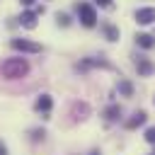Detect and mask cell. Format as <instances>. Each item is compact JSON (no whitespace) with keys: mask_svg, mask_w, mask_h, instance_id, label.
I'll return each instance as SVG.
<instances>
[{"mask_svg":"<svg viewBox=\"0 0 155 155\" xmlns=\"http://www.w3.org/2000/svg\"><path fill=\"white\" fill-rule=\"evenodd\" d=\"M0 70H2V75L7 80H17V78H24L29 73V63L24 58H7Z\"/></svg>","mask_w":155,"mask_h":155,"instance_id":"cell-1","label":"cell"},{"mask_svg":"<svg viewBox=\"0 0 155 155\" xmlns=\"http://www.w3.org/2000/svg\"><path fill=\"white\" fill-rule=\"evenodd\" d=\"M78 17H80L82 27H94L97 24V12L90 2H78Z\"/></svg>","mask_w":155,"mask_h":155,"instance_id":"cell-2","label":"cell"},{"mask_svg":"<svg viewBox=\"0 0 155 155\" xmlns=\"http://www.w3.org/2000/svg\"><path fill=\"white\" fill-rule=\"evenodd\" d=\"M10 46H12L15 51H24V53H39V51H41V44L29 41V39H12Z\"/></svg>","mask_w":155,"mask_h":155,"instance_id":"cell-3","label":"cell"},{"mask_svg":"<svg viewBox=\"0 0 155 155\" xmlns=\"http://www.w3.org/2000/svg\"><path fill=\"white\" fill-rule=\"evenodd\" d=\"M87 114H90L87 102H73V109H70V121H82V119H87Z\"/></svg>","mask_w":155,"mask_h":155,"instance_id":"cell-4","label":"cell"},{"mask_svg":"<svg viewBox=\"0 0 155 155\" xmlns=\"http://www.w3.org/2000/svg\"><path fill=\"white\" fill-rule=\"evenodd\" d=\"M133 17L138 24H153L155 22V7H138Z\"/></svg>","mask_w":155,"mask_h":155,"instance_id":"cell-5","label":"cell"},{"mask_svg":"<svg viewBox=\"0 0 155 155\" xmlns=\"http://www.w3.org/2000/svg\"><path fill=\"white\" fill-rule=\"evenodd\" d=\"M136 70H138V75L140 78H148V75H153V70H155V65H153V61H148V58H136Z\"/></svg>","mask_w":155,"mask_h":155,"instance_id":"cell-6","label":"cell"},{"mask_svg":"<svg viewBox=\"0 0 155 155\" xmlns=\"http://www.w3.org/2000/svg\"><path fill=\"white\" fill-rule=\"evenodd\" d=\"M51 107H53V99H51V94H39L36 97V102H34V109L36 111H51Z\"/></svg>","mask_w":155,"mask_h":155,"instance_id":"cell-7","label":"cell"},{"mask_svg":"<svg viewBox=\"0 0 155 155\" xmlns=\"http://www.w3.org/2000/svg\"><path fill=\"white\" fill-rule=\"evenodd\" d=\"M36 15H39V12H29V10H27V12H22L19 24H22L24 29H34V27H36Z\"/></svg>","mask_w":155,"mask_h":155,"instance_id":"cell-8","label":"cell"},{"mask_svg":"<svg viewBox=\"0 0 155 155\" xmlns=\"http://www.w3.org/2000/svg\"><path fill=\"white\" fill-rule=\"evenodd\" d=\"M145 119H148V116H145V111H136V114L126 121V128H128V131H133V128L143 126V124H145Z\"/></svg>","mask_w":155,"mask_h":155,"instance_id":"cell-9","label":"cell"},{"mask_svg":"<svg viewBox=\"0 0 155 155\" xmlns=\"http://www.w3.org/2000/svg\"><path fill=\"white\" fill-rule=\"evenodd\" d=\"M136 44L140 48H153L155 46V36H150V34H136Z\"/></svg>","mask_w":155,"mask_h":155,"instance_id":"cell-10","label":"cell"},{"mask_svg":"<svg viewBox=\"0 0 155 155\" xmlns=\"http://www.w3.org/2000/svg\"><path fill=\"white\" fill-rule=\"evenodd\" d=\"M104 116H107V121H116V119L121 116V107H119V104H109V107L104 109Z\"/></svg>","mask_w":155,"mask_h":155,"instance_id":"cell-11","label":"cell"},{"mask_svg":"<svg viewBox=\"0 0 155 155\" xmlns=\"http://www.w3.org/2000/svg\"><path fill=\"white\" fill-rule=\"evenodd\" d=\"M119 92H121L124 97H131V94H133V85H131L128 80H119Z\"/></svg>","mask_w":155,"mask_h":155,"instance_id":"cell-12","label":"cell"},{"mask_svg":"<svg viewBox=\"0 0 155 155\" xmlns=\"http://www.w3.org/2000/svg\"><path fill=\"white\" fill-rule=\"evenodd\" d=\"M104 34H107L109 41H116V39H119V29H116L114 24H107V27H104Z\"/></svg>","mask_w":155,"mask_h":155,"instance_id":"cell-13","label":"cell"},{"mask_svg":"<svg viewBox=\"0 0 155 155\" xmlns=\"http://www.w3.org/2000/svg\"><path fill=\"white\" fill-rule=\"evenodd\" d=\"M56 19H58V24H61V27H68V24H70V17H68L65 12H58V15H56Z\"/></svg>","mask_w":155,"mask_h":155,"instance_id":"cell-14","label":"cell"},{"mask_svg":"<svg viewBox=\"0 0 155 155\" xmlns=\"http://www.w3.org/2000/svg\"><path fill=\"white\" fill-rule=\"evenodd\" d=\"M44 136H46L44 128H34V131H31V140H34V143H36V140H44Z\"/></svg>","mask_w":155,"mask_h":155,"instance_id":"cell-15","label":"cell"},{"mask_svg":"<svg viewBox=\"0 0 155 155\" xmlns=\"http://www.w3.org/2000/svg\"><path fill=\"white\" fill-rule=\"evenodd\" d=\"M145 140H148V143H153V145H155V126H150V128H148V131H145Z\"/></svg>","mask_w":155,"mask_h":155,"instance_id":"cell-16","label":"cell"},{"mask_svg":"<svg viewBox=\"0 0 155 155\" xmlns=\"http://www.w3.org/2000/svg\"><path fill=\"white\" fill-rule=\"evenodd\" d=\"M99 7H111V0H94Z\"/></svg>","mask_w":155,"mask_h":155,"instance_id":"cell-17","label":"cell"},{"mask_svg":"<svg viewBox=\"0 0 155 155\" xmlns=\"http://www.w3.org/2000/svg\"><path fill=\"white\" fill-rule=\"evenodd\" d=\"M0 155H7V145H5L2 140H0Z\"/></svg>","mask_w":155,"mask_h":155,"instance_id":"cell-18","label":"cell"},{"mask_svg":"<svg viewBox=\"0 0 155 155\" xmlns=\"http://www.w3.org/2000/svg\"><path fill=\"white\" fill-rule=\"evenodd\" d=\"M19 2H22V5H27V7H29V5H34V2H36V0H19Z\"/></svg>","mask_w":155,"mask_h":155,"instance_id":"cell-19","label":"cell"},{"mask_svg":"<svg viewBox=\"0 0 155 155\" xmlns=\"http://www.w3.org/2000/svg\"><path fill=\"white\" fill-rule=\"evenodd\" d=\"M90 155H99V150H92V153H90Z\"/></svg>","mask_w":155,"mask_h":155,"instance_id":"cell-20","label":"cell"}]
</instances>
